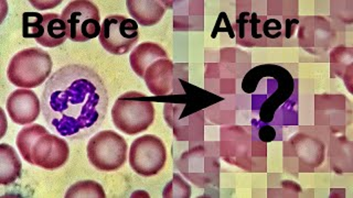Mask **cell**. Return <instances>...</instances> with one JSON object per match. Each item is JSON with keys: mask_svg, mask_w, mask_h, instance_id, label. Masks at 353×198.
<instances>
[{"mask_svg": "<svg viewBox=\"0 0 353 198\" xmlns=\"http://www.w3.org/2000/svg\"><path fill=\"white\" fill-rule=\"evenodd\" d=\"M130 66L137 76L146 82L156 96H165L172 89L174 63L159 44L143 42L132 50Z\"/></svg>", "mask_w": 353, "mask_h": 198, "instance_id": "obj_3", "label": "cell"}, {"mask_svg": "<svg viewBox=\"0 0 353 198\" xmlns=\"http://www.w3.org/2000/svg\"><path fill=\"white\" fill-rule=\"evenodd\" d=\"M141 94L130 91L121 95L112 108V120L125 135H139L154 120V107L150 100L138 99Z\"/></svg>", "mask_w": 353, "mask_h": 198, "instance_id": "obj_5", "label": "cell"}, {"mask_svg": "<svg viewBox=\"0 0 353 198\" xmlns=\"http://www.w3.org/2000/svg\"><path fill=\"white\" fill-rule=\"evenodd\" d=\"M42 27H43L42 36L37 40L42 47H58L62 45L68 38L65 23L59 14H44Z\"/></svg>", "mask_w": 353, "mask_h": 198, "instance_id": "obj_12", "label": "cell"}, {"mask_svg": "<svg viewBox=\"0 0 353 198\" xmlns=\"http://www.w3.org/2000/svg\"><path fill=\"white\" fill-rule=\"evenodd\" d=\"M22 165L16 150L9 144H0V184L9 185L19 179Z\"/></svg>", "mask_w": 353, "mask_h": 198, "instance_id": "obj_13", "label": "cell"}, {"mask_svg": "<svg viewBox=\"0 0 353 198\" xmlns=\"http://www.w3.org/2000/svg\"><path fill=\"white\" fill-rule=\"evenodd\" d=\"M139 38L137 22L121 14L105 18L99 40L108 53L123 55L135 47Z\"/></svg>", "mask_w": 353, "mask_h": 198, "instance_id": "obj_9", "label": "cell"}, {"mask_svg": "<svg viewBox=\"0 0 353 198\" xmlns=\"http://www.w3.org/2000/svg\"><path fill=\"white\" fill-rule=\"evenodd\" d=\"M127 9L132 19L143 27L157 25L165 14V7L159 1L127 0Z\"/></svg>", "mask_w": 353, "mask_h": 198, "instance_id": "obj_11", "label": "cell"}, {"mask_svg": "<svg viewBox=\"0 0 353 198\" xmlns=\"http://www.w3.org/2000/svg\"><path fill=\"white\" fill-rule=\"evenodd\" d=\"M108 93L102 78L88 66L70 64L55 71L44 85V120L68 140H84L102 126Z\"/></svg>", "mask_w": 353, "mask_h": 198, "instance_id": "obj_1", "label": "cell"}, {"mask_svg": "<svg viewBox=\"0 0 353 198\" xmlns=\"http://www.w3.org/2000/svg\"><path fill=\"white\" fill-rule=\"evenodd\" d=\"M6 108L14 124L27 126L38 119L41 102L34 91L21 88L9 95Z\"/></svg>", "mask_w": 353, "mask_h": 198, "instance_id": "obj_10", "label": "cell"}, {"mask_svg": "<svg viewBox=\"0 0 353 198\" xmlns=\"http://www.w3.org/2000/svg\"><path fill=\"white\" fill-rule=\"evenodd\" d=\"M167 161L165 143L152 135L137 138L130 150V165L132 170L143 177L157 175Z\"/></svg>", "mask_w": 353, "mask_h": 198, "instance_id": "obj_8", "label": "cell"}, {"mask_svg": "<svg viewBox=\"0 0 353 198\" xmlns=\"http://www.w3.org/2000/svg\"><path fill=\"white\" fill-rule=\"evenodd\" d=\"M66 198L74 197H99L105 198V192L103 187L93 181L77 182L74 185L70 187L66 192Z\"/></svg>", "mask_w": 353, "mask_h": 198, "instance_id": "obj_14", "label": "cell"}, {"mask_svg": "<svg viewBox=\"0 0 353 198\" xmlns=\"http://www.w3.org/2000/svg\"><path fill=\"white\" fill-rule=\"evenodd\" d=\"M44 16L39 12H25L22 14V36L25 38H39L42 36L43 31Z\"/></svg>", "mask_w": 353, "mask_h": 198, "instance_id": "obj_15", "label": "cell"}, {"mask_svg": "<svg viewBox=\"0 0 353 198\" xmlns=\"http://www.w3.org/2000/svg\"><path fill=\"white\" fill-rule=\"evenodd\" d=\"M61 18L66 27V36L73 42H86L99 36L102 30L97 6L88 0L71 1Z\"/></svg>", "mask_w": 353, "mask_h": 198, "instance_id": "obj_7", "label": "cell"}, {"mask_svg": "<svg viewBox=\"0 0 353 198\" xmlns=\"http://www.w3.org/2000/svg\"><path fill=\"white\" fill-rule=\"evenodd\" d=\"M52 60L49 53L39 47L22 50L14 55L7 69L9 82L17 87H38L52 73Z\"/></svg>", "mask_w": 353, "mask_h": 198, "instance_id": "obj_4", "label": "cell"}, {"mask_svg": "<svg viewBox=\"0 0 353 198\" xmlns=\"http://www.w3.org/2000/svg\"><path fill=\"white\" fill-rule=\"evenodd\" d=\"M17 146L29 164L44 170H58L69 160V144L62 138L51 135L41 124L25 126L17 135Z\"/></svg>", "mask_w": 353, "mask_h": 198, "instance_id": "obj_2", "label": "cell"}, {"mask_svg": "<svg viewBox=\"0 0 353 198\" xmlns=\"http://www.w3.org/2000/svg\"><path fill=\"white\" fill-rule=\"evenodd\" d=\"M126 140L112 130L97 132L88 143V161L101 172H115L127 159Z\"/></svg>", "mask_w": 353, "mask_h": 198, "instance_id": "obj_6", "label": "cell"}]
</instances>
